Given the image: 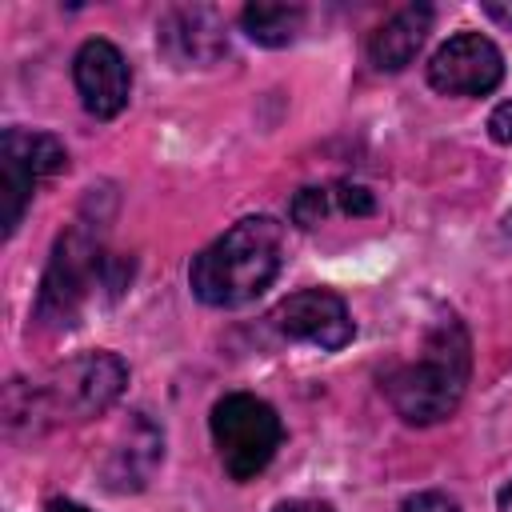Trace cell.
Wrapping results in <instances>:
<instances>
[{
    "mask_svg": "<svg viewBox=\"0 0 512 512\" xmlns=\"http://www.w3.org/2000/svg\"><path fill=\"white\" fill-rule=\"evenodd\" d=\"M268 320L280 336L324 348V352H336L352 340V316H348L344 300L328 288H300V292L284 296Z\"/></svg>",
    "mask_w": 512,
    "mask_h": 512,
    "instance_id": "cell-8",
    "label": "cell"
},
{
    "mask_svg": "<svg viewBox=\"0 0 512 512\" xmlns=\"http://www.w3.org/2000/svg\"><path fill=\"white\" fill-rule=\"evenodd\" d=\"M44 512H88L84 504H72V500H52Z\"/></svg>",
    "mask_w": 512,
    "mask_h": 512,
    "instance_id": "cell-20",
    "label": "cell"
},
{
    "mask_svg": "<svg viewBox=\"0 0 512 512\" xmlns=\"http://www.w3.org/2000/svg\"><path fill=\"white\" fill-rule=\"evenodd\" d=\"M72 80H76L84 112L96 116V120L120 116L124 104H128V92H132V72H128L124 52L112 40H100V36H92L76 48Z\"/></svg>",
    "mask_w": 512,
    "mask_h": 512,
    "instance_id": "cell-9",
    "label": "cell"
},
{
    "mask_svg": "<svg viewBox=\"0 0 512 512\" xmlns=\"http://www.w3.org/2000/svg\"><path fill=\"white\" fill-rule=\"evenodd\" d=\"M332 188H300L292 196V224L296 228H316L332 212Z\"/></svg>",
    "mask_w": 512,
    "mask_h": 512,
    "instance_id": "cell-14",
    "label": "cell"
},
{
    "mask_svg": "<svg viewBox=\"0 0 512 512\" xmlns=\"http://www.w3.org/2000/svg\"><path fill=\"white\" fill-rule=\"evenodd\" d=\"M488 132L496 144H512V100H504L492 116H488Z\"/></svg>",
    "mask_w": 512,
    "mask_h": 512,
    "instance_id": "cell-17",
    "label": "cell"
},
{
    "mask_svg": "<svg viewBox=\"0 0 512 512\" xmlns=\"http://www.w3.org/2000/svg\"><path fill=\"white\" fill-rule=\"evenodd\" d=\"M272 512H332L324 500H284V504H276Z\"/></svg>",
    "mask_w": 512,
    "mask_h": 512,
    "instance_id": "cell-19",
    "label": "cell"
},
{
    "mask_svg": "<svg viewBox=\"0 0 512 512\" xmlns=\"http://www.w3.org/2000/svg\"><path fill=\"white\" fill-rule=\"evenodd\" d=\"M332 200H336V208L348 212V216H368V212L376 208V200H372L368 188H360V184H336V188H332Z\"/></svg>",
    "mask_w": 512,
    "mask_h": 512,
    "instance_id": "cell-15",
    "label": "cell"
},
{
    "mask_svg": "<svg viewBox=\"0 0 512 512\" xmlns=\"http://www.w3.org/2000/svg\"><path fill=\"white\" fill-rule=\"evenodd\" d=\"M400 512H460V508L444 492H416V496H408L400 504Z\"/></svg>",
    "mask_w": 512,
    "mask_h": 512,
    "instance_id": "cell-16",
    "label": "cell"
},
{
    "mask_svg": "<svg viewBox=\"0 0 512 512\" xmlns=\"http://www.w3.org/2000/svg\"><path fill=\"white\" fill-rule=\"evenodd\" d=\"M480 8H484V16H492L496 24L512 28V0H484Z\"/></svg>",
    "mask_w": 512,
    "mask_h": 512,
    "instance_id": "cell-18",
    "label": "cell"
},
{
    "mask_svg": "<svg viewBox=\"0 0 512 512\" xmlns=\"http://www.w3.org/2000/svg\"><path fill=\"white\" fill-rule=\"evenodd\" d=\"M96 288L120 292L124 288V260L100 248V236L88 228H72L56 240L52 260L40 280L36 296V320L48 328H68L84 312V304L96 296Z\"/></svg>",
    "mask_w": 512,
    "mask_h": 512,
    "instance_id": "cell-3",
    "label": "cell"
},
{
    "mask_svg": "<svg viewBox=\"0 0 512 512\" xmlns=\"http://www.w3.org/2000/svg\"><path fill=\"white\" fill-rule=\"evenodd\" d=\"M432 32V8L428 4H408L392 12L372 36H368V60L376 72H400L416 60L420 44Z\"/></svg>",
    "mask_w": 512,
    "mask_h": 512,
    "instance_id": "cell-11",
    "label": "cell"
},
{
    "mask_svg": "<svg viewBox=\"0 0 512 512\" xmlns=\"http://www.w3.org/2000/svg\"><path fill=\"white\" fill-rule=\"evenodd\" d=\"M160 444H164L160 428H156L148 416H136L132 428H128V440L116 444L112 456H108V468H104L108 488H112V492H132V488H140V484L152 476L156 460H160Z\"/></svg>",
    "mask_w": 512,
    "mask_h": 512,
    "instance_id": "cell-12",
    "label": "cell"
},
{
    "mask_svg": "<svg viewBox=\"0 0 512 512\" xmlns=\"http://www.w3.org/2000/svg\"><path fill=\"white\" fill-rule=\"evenodd\" d=\"M156 44L176 68H208L228 52L224 16L208 4L168 8L156 24Z\"/></svg>",
    "mask_w": 512,
    "mask_h": 512,
    "instance_id": "cell-10",
    "label": "cell"
},
{
    "mask_svg": "<svg viewBox=\"0 0 512 512\" xmlns=\"http://www.w3.org/2000/svg\"><path fill=\"white\" fill-rule=\"evenodd\" d=\"M504 80L500 48L480 32L444 40L428 60V84L444 96H488Z\"/></svg>",
    "mask_w": 512,
    "mask_h": 512,
    "instance_id": "cell-7",
    "label": "cell"
},
{
    "mask_svg": "<svg viewBox=\"0 0 512 512\" xmlns=\"http://www.w3.org/2000/svg\"><path fill=\"white\" fill-rule=\"evenodd\" d=\"M68 164V152L48 132L8 128L0 140V192H4V236L16 232L40 180L56 176Z\"/></svg>",
    "mask_w": 512,
    "mask_h": 512,
    "instance_id": "cell-5",
    "label": "cell"
},
{
    "mask_svg": "<svg viewBox=\"0 0 512 512\" xmlns=\"http://www.w3.org/2000/svg\"><path fill=\"white\" fill-rule=\"evenodd\" d=\"M468 368V332L452 312H444L424 332L416 360H404L384 376V396L404 424H440L464 400Z\"/></svg>",
    "mask_w": 512,
    "mask_h": 512,
    "instance_id": "cell-1",
    "label": "cell"
},
{
    "mask_svg": "<svg viewBox=\"0 0 512 512\" xmlns=\"http://www.w3.org/2000/svg\"><path fill=\"white\" fill-rule=\"evenodd\" d=\"M128 384V368L112 352H84L72 356L64 368L52 372L48 388L40 392L44 408L56 416H96L104 412Z\"/></svg>",
    "mask_w": 512,
    "mask_h": 512,
    "instance_id": "cell-6",
    "label": "cell"
},
{
    "mask_svg": "<svg viewBox=\"0 0 512 512\" xmlns=\"http://www.w3.org/2000/svg\"><path fill=\"white\" fill-rule=\"evenodd\" d=\"M280 260L284 228L272 216H244L192 260L188 284L208 308H240L276 280Z\"/></svg>",
    "mask_w": 512,
    "mask_h": 512,
    "instance_id": "cell-2",
    "label": "cell"
},
{
    "mask_svg": "<svg viewBox=\"0 0 512 512\" xmlns=\"http://www.w3.org/2000/svg\"><path fill=\"white\" fill-rule=\"evenodd\" d=\"M500 512H512V480L500 488Z\"/></svg>",
    "mask_w": 512,
    "mask_h": 512,
    "instance_id": "cell-21",
    "label": "cell"
},
{
    "mask_svg": "<svg viewBox=\"0 0 512 512\" xmlns=\"http://www.w3.org/2000/svg\"><path fill=\"white\" fill-rule=\"evenodd\" d=\"M240 28L248 32V40L264 44V48H284L304 32V8L300 4H244L240 12Z\"/></svg>",
    "mask_w": 512,
    "mask_h": 512,
    "instance_id": "cell-13",
    "label": "cell"
},
{
    "mask_svg": "<svg viewBox=\"0 0 512 512\" xmlns=\"http://www.w3.org/2000/svg\"><path fill=\"white\" fill-rule=\"evenodd\" d=\"M212 440H216V452H220V464L232 480H256L280 440H284V424L276 416V408L252 392H228L216 400L212 408Z\"/></svg>",
    "mask_w": 512,
    "mask_h": 512,
    "instance_id": "cell-4",
    "label": "cell"
}]
</instances>
